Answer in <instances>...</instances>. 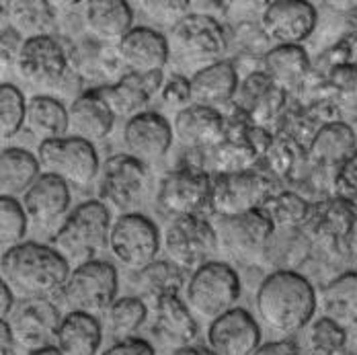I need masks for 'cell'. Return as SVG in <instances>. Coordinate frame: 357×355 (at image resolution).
I'll return each instance as SVG.
<instances>
[{"label":"cell","instance_id":"obj_22","mask_svg":"<svg viewBox=\"0 0 357 355\" xmlns=\"http://www.w3.org/2000/svg\"><path fill=\"white\" fill-rule=\"evenodd\" d=\"M173 134L181 146L208 152L226 140L228 123L222 111L193 103L191 107L175 113Z\"/></svg>","mask_w":357,"mask_h":355},{"label":"cell","instance_id":"obj_6","mask_svg":"<svg viewBox=\"0 0 357 355\" xmlns=\"http://www.w3.org/2000/svg\"><path fill=\"white\" fill-rule=\"evenodd\" d=\"M162 249L178 269L193 273L220 249L214 224L204 216L171 218L162 232Z\"/></svg>","mask_w":357,"mask_h":355},{"label":"cell","instance_id":"obj_45","mask_svg":"<svg viewBox=\"0 0 357 355\" xmlns=\"http://www.w3.org/2000/svg\"><path fill=\"white\" fill-rule=\"evenodd\" d=\"M337 189H339V197L351 202L357 208V152L337 175Z\"/></svg>","mask_w":357,"mask_h":355},{"label":"cell","instance_id":"obj_30","mask_svg":"<svg viewBox=\"0 0 357 355\" xmlns=\"http://www.w3.org/2000/svg\"><path fill=\"white\" fill-rule=\"evenodd\" d=\"M41 165L37 154L23 148H2L0 152V197L21 199L37 179Z\"/></svg>","mask_w":357,"mask_h":355},{"label":"cell","instance_id":"obj_1","mask_svg":"<svg viewBox=\"0 0 357 355\" xmlns=\"http://www.w3.org/2000/svg\"><path fill=\"white\" fill-rule=\"evenodd\" d=\"M255 308L267 328L291 335L310 326L319 308V296L302 273L271 271L257 287Z\"/></svg>","mask_w":357,"mask_h":355},{"label":"cell","instance_id":"obj_39","mask_svg":"<svg viewBox=\"0 0 357 355\" xmlns=\"http://www.w3.org/2000/svg\"><path fill=\"white\" fill-rule=\"evenodd\" d=\"M27 103L25 95L19 86L10 82L0 84V138L13 140L23 128L27 119Z\"/></svg>","mask_w":357,"mask_h":355},{"label":"cell","instance_id":"obj_7","mask_svg":"<svg viewBox=\"0 0 357 355\" xmlns=\"http://www.w3.org/2000/svg\"><path fill=\"white\" fill-rule=\"evenodd\" d=\"M37 158L43 173L60 177L70 187H89L101 175L103 167L95 144L74 136L39 142Z\"/></svg>","mask_w":357,"mask_h":355},{"label":"cell","instance_id":"obj_4","mask_svg":"<svg viewBox=\"0 0 357 355\" xmlns=\"http://www.w3.org/2000/svg\"><path fill=\"white\" fill-rule=\"evenodd\" d=\"M243 285L241 278L224 261H208L191 273L185 284V302L193 315L202 319L215 320L228 310L236 308Z\"/></svg>","mask_w":357,"mask_h":355},{"label":"cell","instance_id":"obj_3","mask_svg":"<svg viewBox=\"0 0 357 355\" xmlns=\"http://www.w3.org/2000/svg\"><path fill=\"white\" fill-rule=\"evenodd\" d=\"M111 210L101 199H89L76 206L54 234V249L68 261H93L95 255L109 247L111 239Z\"/></svg>","mask_w":357,"mask_h":355},{"label":"cell","instance_id":"obj_26","mask_svg":"<svg viewBox=\"0 0 357 355\" xmlns=\"http://www.w3.org/2000/svg\"><path fill=\"white\" fill-rule=\"evenodd\" d=\"M70 202V185L50 173H41V177L31 185V189L21 197L29 222H36L39 226H47L60 220L68 212Z\"/></svg>","mask_w":357,"mask_h":355},{"label":"cell","instance_id":"obj_51","mask_svg":"<svg viewBox=\"0 0 357 355\" xmlns=\"http://www.w3.org/2000/svg\"><path fill=\"white\" fill-rule=\"evenodd\" d=\"M175 355H215L210 347H197V345H189L185 349H178Z\"/></svg>","mask_w":357,"mask_h":355},{"label":"cell","instance_id":"obj_48","mask_svg":"<svg viewBox=\"0 0 357 355\" xmlns=\"http://www.w3.org/2000/svg\"><path fill=\"white\" fill-rule=\"evenodd\" d=\"M15 308H17V306H15V292H13L8 285L0 282V319H8V317L13 315Z\"/></svg>","mask_w":357,"mask_h":355},{"label":"cell","instance_id":"obj_18","mask_svg":"<svg viewBox=\"0 0 357 355\" xmlns=\"http://www.w3.org/2000/svg\"><path fill=\"white\" fill-rule=\"evenodd\" d=\"M175 140L173 123L156 111H144L123 126V144L128 154L146 163H156L171 150Z\"/></svg>","mask_w":357,"mask_h":355},{"label":"cell","instance_id":"obj_54","mask_svg":"<svg viewBox=\"0 0 357 355\" xmlns=\"http://www.w3.org/2000/svg\"><path fill=\"white\" fill-rule=\"evenodd\" d=\"M356 347H357V341H356Z\"/></svg>","mask_w":357,"mask_h":355},{"label":"cell","instance_id":"obj_38","mask_svg":"<svg viewBox=\"0 0 357 355\" xmlns=\"http://www.w3.org/2000/svg\"><path fill=\"white\" fill-rule=\"evenodd\" d=\"M310 208L312 206L298 193L284 191L273 195L263 210L275 228H302L308 220Z\"/></svg>","mask_w":357,"mask_h":355},{"label":"cell","instance_id":"obj_34","mask_svg":"<svg viewBox=\"0 0 357 355\" xmlns=\"http://www.w3.org/2000/svg\"><path fill=\"white\" fill-rule=\"evenodd\" d=\"M322 317L349 328L357 324V271H345L322 287Z\"/></svg>","mask_w":357,"mask_h":355},{"label":"cell","instance_id":"obj_5","mask_svg":"<svg viewBox=\"0 0 357 355\" xmlns=\"http://www.w3.org/2000/svg\"><path fill=\"white\" fill-rule=\"evenodd\" d=\"M119 275L113 263L93 259L74 267L66 285L62 287V300L70 312L101 315L107 312L117 300Z\"/></svg>","mask_w":357,"mask_h":355},{"label":"cell","instance_id":"obj_16","mask_svg":"<svg viewBox=\"0 0 357 355\" xmlns=\"http://www.w3.org/2000/svg\"><path fill=\"white\" fill-rule=\"evenodd\" d=\"M317 27V8L304 0H273L265 4L261 29L275 45H300Z\"/></svg>","mask_w":357,"mask_h":355},{"label":"cell","instance_id":"obj_32","mask_svg":"<svg viewBox=\"0 0 357 355\" xmlns=\"http://www.w3.org/2000/svg\"><path fill=\"white\" fill-rule=\"evenodd\" d=\"M263 72L284 93L300 86L310 72V58L302 45H273L263 58Z\"/></svg>","mask_w":357,"mask_h":355},{"label":"cell","instance_id":"obj_44","mask_svg":"<svg viewBox=\"0 0 357 355\" xmlns=\"http://www.w3.org/2000/svg\"><path fill=\"white\" fill-rule=\"evenodd\" d=\"M331 82L343 103L357 107V66L343 64L331 70Z\"/></svg>","mask_w":357,"mask_h":355},{"label":"cell","instance_id":"obj_13","mask_svg":"<svg viewBox=\"0 0 357 355\" xmlns=\"http://www.w3.org/2000/svg\"><path fill=\"white\" fill-rule=\"evenodd\" d=\"M214 228L220 249L238 261H252L257 257H263L275 232V226L265 210L218 218Z\"/></svg>","mask_w":357,"mask_h":355},{"label":"cell","instance_id":"obj_25","mask_svg":"<svg viewBox=\"0 0 357 355\" xmlns=\"http://www.w3.org/2000/svg\"><path fill=\"white\" fill-rule=\"evenodd\" d=\"M357 152L356 130L345 121H328L317 130L308 146V156L321 169L337 171L354 158Z\"/></svg>","mask_w":357,"mask_h":355},{"label":"cell","instance_id":"obj_28","mask_svg":"<svg viewBox=\"0 0 357 355\" xmlns=\"http://www.w3.org/2000/svg\"><path fill=\"white\" fill-rule=\"evenodd\" d=\"M84 23L95 39L117 45L134 29V13L123 0H91L84 4Z\"/></svg>","mask_w":357,"mask_h":355},{"label":"cell","instance_id":"obj_20","mask_svg":"<svg viewBox=\"0 0 357 355\" xmlns=\"http://www.w3.org/2000/svg\"><path fill=\"white\" fill-rule=\"evenodd\" d=\"M150 331L167 349H185L197 337V320L181 296H167L152 304Z\"/></svg>","mask_w":357,"mask_h":355},{"label":"cell","instance_id":"obj_37","mask_svg":"<svg viewBox=\"0 0 357 355\" xmlns=\"http://www.w3.org/2000/svg\"><path fill=\"white\" fill-rule=\"evenodd\" d=\"M105 315H107L109 331L121 341L134 337V333L148 320L150 310L140 296H123L113 302V306Z\"/></svg>","mask_w":357,"mask_h":355},{"label":"cell","instance_id":"obj_8","mask_svg":"<svg viewBox=\"0 0 357 355\" xmlns=\"http://www.w3.org/2000/svg\"><path fill=\"white\" fill-rule=\"evenodd\" d=\"M162 249V234L158 226L144 213H121L111 228L109 250L111 255L130 271L138 273L150 263L156 261V255Z\"/></svg>","mask_w":357,"mask_h":355},{"label":"cell","instance_id":"obj_24","mask_svg":"<svg viewBox=\"0 0 357 355\" xmlns=\"http://www.w3.org/2000/svg\"><path fill=\"white\" fill-rule=\"evenodd\" d=\"M115 115L101 97L99 89L84 91L68 105V136L95 144L105 140L113 132Z\"/></svg>","mask_w":357,"mask_h":355},{"label":"cell","instance_id":"obj_11","mask_svg":"<svg viewBox=\"0 0 357 355\" xmlns=\"http://www.w3.org/2000/svg\"><path fill=\"white\" fill-rule=\"evenodd\" d=\"M271 197H273L271 179L255 169L232 173V175H215L212 212L218 213V218L243 216V213L263 210Z\"/></svg>","mask_w":357,"mask_h":355},{"label":"cell","instance_id":"obj_23","mask_svg":"<svg viewBox=\"0 0 357 355\" xmlns=\"http://www.w3.org/2000/svg\"><path fill=\"white\" fill-rule=\"evenodd\" d=\"M115 52L130 72L140 74L162 72L171 58L169 37L152 27H134L115 45Z\"/></svg>","mask_w":357,"mask_h":355},{"label":"cell","instance_id":"obj_50","mask_svg":"<svg viewBox=\"0 0 357 355\" xmlns=\"http://www.w3.org/2000/svg\"><path fill=\"white\" fill-rule=\"evenodd\" d=\"M345 25H347V37L357 43V6L347 10V15H345Z\"/></svg>","mask_w":357,"mask_h":355},{"label":"cell","instance_id":"obj_36","mask_svg":"<svg viewBox=\"0 0 357 355\" xmlns=\"http://www.w3.org/2000/svg\"><path fill=\"white\" fill-rule=\"evenodd\" d=\"M10 27L17 29L25 39L50 36L54 27V10L50 2L27 0V2H8Z\"/></svg>","mask_w":357,"mask_h":355},{"label":"cell","instance_id":"obj_43","mask_svg":"<svg viewBox=\"0 0 357 355\" xmlns=\"http://www.w3.org/2000/svg\"><path fill=\"white\" fill-rule=\"evenodd\" d=\"M140 6L152 21L173 29L178 21H183L189 15L191 2H187V0H181V2H171V0L169 2H140Z\"/></svg>","mask_w":357,"mask_h":355},{"label":"cell","instance_id":"obj_9","mask_svg":"<svg viewBox=\"0 0 357 355\" xmlns=\"http://www.w3.org/2000/svg\"><path fill=\"white\" fill-rule=\"evenodd\" d=\"M169 45L187 62L206 68L222 62V56L228 50V37L222 23L212 15L189 13L171 29Z\"/></svg>","mask_w":357,"mask_h":355},{"label":"cell","instance_id":"obj_35","mask_svg":"<svg viewBox=\"0 0 357 355\" xmlns=\"http://www.w3.org/2000/svg\"><path fill=\"white\" fill-rule=\"evenodd\" d=\"M134 287L138 289L140 298L148 304L158 302L167 296H178L181 289H185L183 269H178L173 261H154L146 269L136 273Z\"/></svg>","mask_w":357,"mask_h":355},{"label":"cell","instance_id":"obj_17","mask_svg":"<svg viewBox=\"0 0 357 355\" xmlns=\"http://www.w3.org/2000/svg\"><path fill=\"white\" fill-rule=\"evenodd\" d=\"M261 345V326L245 308L236 306L208 326V347L215 355H255Z\"/></svg>","mask_w":357,"mask_h":355},{"label":"cell","instance_id":"obj_47","mask_svg":"<svg viewBox=\"0 0 357 355\" xmlns=\"http://www.w3.org/2000/svg\"><path fill=\"white\" fill-rule=\"evenodd\" d=\"M255 355H300V349L296 345V341L291 339H280V341H269L263 343Z\"/></svg>","mask_w":357,"mask_h":355},{"label":"cell","instance_id":"obj_41","mask_svg":"<svg viewBox=\"0 0 357 355\" xmlns=\"http://www.w3.org/2000/svg\"><path fill=\"white\" fill-rule=\"evenodd\" d=\"M347 345V328L321 317L308 326V347L314 355H341Z\"/></svg>","mask_w":357,"mask_h":355},{"label":"cell","instance_id":"obj_2","mask_svg":"<svg viewBox=\"0 0 357 355\" xmlns=\"http://www.w3.org/2000/svg\"><path fill=\"white\" fill-rule=\"evenodd\" d=\"M70 273V261L50 245L23 243L4 250L0 257L2 284L23 300L50 298L62 292Z\"/></svg>","mask_w":357,"mask_h":355},{"label":"cell","instance_id":"obj_33","mask_svg":"<svg viewBox=\"0 0 357 355\" xmlns=\"http://www.w3.org/2000/svg\"><path fill=\"white\" fill-rule=\"evenodd\" d=\"M68 107L52 95H36L27 103L25 128L37 140H58L68 136Z\"/></svg>","mask_w":357,"mask_h":355},{"label":"cell","instance_id":"obj_10","mask_svg":"<svg viewBox=\"0 0 357 355\" xmlns=\"http://www.w3.org/2000/svg\"><path fill=\"white\" fill-rule=\"evenodd\" d=\"M214 177L197 167H178L167 173L156 193V206L160 212L173 218L178 216H202L212 210Z\"/></svg>","mask_w":357,"mask_h":355},{"label":"cell","instance_id":"obj_42","mask_svg":"<svg viewBox=\"0 0 357 355\" xmlns=\"http://www.w3.org/2000/svg\"><path fill=\"white\" fill-rule=\"evenodd\" d=\"M160 101L169 109L183 111L193 105V95H191V82L183 74H173L165 80L162 91H160Z\"/></svg>","mask_w":357,"mask_h":355},{"label":"cell","instance_id":"obj_29","mask_svg":"<svg viewBox=\"0 0 357 355\" xmlns=\"http://www.w3.org/2000/svg\"><path fill=\"white\" fill-rule=\"evenodd\" d=\"M234 103L249 113V117L255 121L252 126L261 128L282 111L286 103V93L278 89L265 72H252L238 86Z\"/></svg>","mask_w":357,"mask_h":355},{"label":"cell","instance_id":"obj_27","mask_svg":"<svg viewBox=\"0 0 357 355\" xmlns=\"http://www.w3.org/2000/svg\"><path fill=\"white\" fill-rule=\"evenodd\" d=\"M191 95L195 105L218 109L234 101L238 93V74L232 62H215L191 74Z\"/></svg>","mask_w":357,"mask_h":355},{"label":"cell","instance_id":"obj_53","mask_svg":"<svg viewBox=\"0 0 357 355\" xmlns=\"http://www.w3.org/2000/svg\"><path fill=\"white\" fill-rule=\"evenodd\" d=\"M27 355H64L56 345H47V347H41V349H33V352H27Z\"/></svg>","mask_w":357,"mask_h":355},{"label":"cell","instance_id":"obj_15","mask_svg":"<svg viewBox=\"0 0 357 355\" xmlns=\"http://www.w3.org/2000/svg\"><path fill=\"white\" fill-rule=\"evenodd\" d=\"M62 312L50 298H27L6 319L17 345L27 352L56 345Z\"/></svg>","mask_w":357,"mask_h":355},{"label":"cell","instance_id":"obj_52","mask_svg":"<svg viewBox=\"0 0 357 355\" xmlns=\"http://www.w3.org/2000/svg\"><path fill=\"white\" fill-rule=\"evenodd\" d=\"M347 249H349V255L354 257V261L357 263V224L354 226L351 236H349V241H347Z\"/></svg>","mask_w":357,"mask_h":355},{"label":"cell","instance_id":"obj_19","mask_svg":"<svg viewBox=\"0 0 357 355\" xmlns=\"http://www.w3.org/2000/svg\"><path fill=\"white\" fill-rule=\"evenodd\" d=\"M165 80L167 78L162 72H152V74L128 72L113 84L101 86L99 91L115 117L132 119L144 113L150 101L156 95H160Z\"/></svg>","mask_w":357,"mask_h":355},{"label":"cell","instance_id":"obj_31","mask_svg":"<svg viewBox=\"0 0 357 355\" xmlns=\"http://www.w3.org/2000/svg\"><path fill=\"white\" fill-rule=\"evenodd\" d=\"M103 343V328L97 317L68 312L58 328L56 347L64 355H97Z\"/></svg>","mask_w":357,"mask_h":355},{"label":"cell","instance_id":"obj_14","mask_svg":"<svg viewBox=\"0 0 357 355\" xmlns=\"http://www.w3.org/2000/svg\"><path fill=\"white\" fill-rule=\"evenodd\" d=\"M15 70L27 84L52 89L68 76V56L54 36L25 39Z\"/></svg>","mask_w":357,"mask_h":355},{"label":"cell","instance_id":"obj_46","mask_svg":"<svg viewBox=\"0 0 357 355\" xmlns=\"http://www.w3.org/2000/svg\"><path fill=\"white\" fill-rule=\"evenodd\" d=\"M101 355H156L154 347L140 337H130V339H121L117 343H113L107 352Z\"/></svg>","mask_w":357,"mask_h":355},{"label":"cell","instance_id":"obj_40","mask_svg":"<svg viewBox=\"0 0 357 355\" xmlns=\"http://www.w3.org/2000/svg\"><path fill=\"white\" fill-rule=\"evenodd\" d=\"M29 230V216L25 212L21 199L0 197V245L2 252L19 247L25 241Z\"/></svg>","mask_w":357,"mask_h":355},{"label":"cell","instance_id":"obj_49","mask_svg":"<svg viewBox=\"0 0 357 355\" xmlns=\"http://www.w3.org/2000/svg\"><path fill=\"white\" fill-rule=\"evenodd\" d=\"M13 345H17L13 331H10L6 320H0V354L10 355L13 354Z\"/></svg>","mask_w":357,"mask_h":355},{"label":"cell","instance_id":"obj_21","mask_svg":"<svg viewBox=\"0 0 357 355\" xmlns=\"http://www.w3.org/2000/svg\"><path fill=\"white\" fill-rule=\"evenodd\" d=\"M356 224L357 208L351 202L337 195L312 206L302 230L310 243H321L322 247H339L341 243L349 241Z\"/></svg>","mask_w":357,"mask_h":355},{"label":"cell","instance_id":"obj_12","mask_svg":"<svg viewBox=\"0 0 357 355\" xmlns=\"http://www.w3.org/2000/svg\"><path fill=\"white\" fill-rule=\"evenodd\" d=\"M148 183L146 165L132 154H115L107 158L99 175V199L117 212L128 213L142 199Z\"/></svg>","mask_w":357,"mask_h":355}]
</instances>
